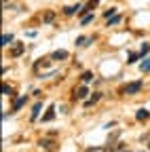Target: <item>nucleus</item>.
<instances>
[{
    "label": "nucleus",
    "instance_id": "nucleus-1",
    "mask_svg": "<svg viewBox=\"0 0 150 152\" xmlns=\"http://www.w3.org/2000/svg\"><path fill=\"white\" fill-rule=\"evenodd\" d=\"M142 91V80H135V83H129L121 93H127V95H135V93H140Z\"/></svg>",
    "mask_w": 150,
    "mask_h": 152
},
{
    "label": "nucleus",
    "instance_id": "nucleus-2",
    "mask_svg": "<svg viewBox=\"0 0 150 152\" xmlns=\"http://www.w3.org/2000/svg\"><path fill=\"white\" fill-rule=\"evenodd\" d=\"M49 59H51V61H61V59H68V51H64V49L53 51V53L49 55Z\"/></svg>",
    "mask_w": 150,
    "mask_h": 152
},
{
    "label": "nucleus",
    "instance_id": "nucleus-3",
    "mask_svg": "<svg viewBox=\"0 0 150 152\" xmlns=\"http://www.w3.org/2000/svg\"><path fill=\"white\" fill-rule=\"evenodd\" d=\"M23 51H26V45L23 42H15L11 47V57H19V55H23Z\"/></svg>",
    "mask_w": 150,
    "mask_h": 152
},
{
    "label": "nucleus",
    "instance_id": "nucleus-4",
    "mask_svg": "<svg viewBox=\"0 0 150 152\" xmlns=\"http://www.w3.org/2000/svg\"><path fill=\"white\" fill-rule=\"evenodd\" d=\"M93 40H95L93 36H78V38H76V47H80V49H83V47H89Z\"/></svg>",
    "mask_w": 150,
    "mask_h": 152
},
{
    "label": "nucleus",
    "instance_id": "nucleus-5",
    "mask_svg": "<svg viewBox=\"0 0 150 152\" xmlns=\"http://www.w3.org/2000/svg\"><path fill=\"white\" fill-rule=\"evenodd\" d=\"M87 95H89V89L83 85V87H78L74 91V99H87Z\"/></svg>",
    "mask_w": 150,
    "mask_h": 152
},
{
    "label": "nucleus",
    "instance_id": "nucleus-6",
    "mask_svg": "<svg viewBox=\"0 0 150 152\" xmlns=\"http://www.w3.org/2000/svg\"><path fill=\"white\" fill-rule=\"evenodd\" d=\"M40 148L42 150H53L55 148V142L53 140H40Z\"/></svg>",
    "mask_w": 150,
    "mask_h": 152
},
{
    "label": "nucleus",
    "instance_id": "nucleus-7",
    "mask_svg": "<svg viewBox=\"0 0 150 152\" xmlns=\"http://www.w3.org/2000/svg\"><path fill=\"white\" fill-rule=\"evenodd\" d=\"M55 118V108H49L47 112H45V116H42V123H49V121H53Z\"/></svg>",
    "mask_w": 150,
    "mask_h": 152
},
{
    "label": "nucleus",
    "instance_id": "nucleus-8",
    "mask_svg": "<svg viewBox=\"0 0 150 152\" xmlns=\"http://www.w3.org/2000/svg\"><path fill=\"white\" fill-rule=\"evenodd\" d=\"M100 99H102V93H93L91 97L85 102V106H93V104H95V102H100Z\"/></svg>",
    "mask_w": 150,
    "mask_h": 152
},
{
    "label": "nucleus",
    "instance_id": "nucleus-9",
    "mask_svg": "<svg viewBox=\"0 0 150 152\" xmlns=\"http://www.w3.org/2000/svg\"><path fill=\"white\" fill-rule=\"evenodd\" d=\"M148 116H150V112H148V110H144V108L135 112V118H138V121H146Z\"/></svg>",
    "mask_w": 150,
    "mask_h": 152
},
{
    "label": "nucleus",
    "instance_id": "nucleus-10",
    "mask_svg": "<svg viewBox=\"0 0 150 152\" xmlns=\"http://www.w3.org/2000/svg\"><path fill=\"white\" fill-rule=\"evenodd\" d=\"M2 45H4V47L15 45V38H13V34H4V36H2Z\"/></svg>",
    "mask_w": 150,
    "mask_h": 152
},
{
    "label": "nucleus",
    "instance_id": "nucleus-11",
    "mask_svg": "<svg viewBox=\"0 0 150 152\" xmlns=\"http://www.w3.org/2000/svg\"><path fill=\"white\" fill-rule=\"evenodd\" d=\"M40 110H42V104H40V102H38V104H34V108H32V118H38Z\"/></svg>",
    "mask_w": 150,
    "mask_h": 152
},
{
    "label": "nucleus",
    "instance_id": "nucleus-12",
    "mask_svg": "<svg viewBox=\"0 0 150 152\" xmlns=\"http://www.w3.org/2000/svg\"><path fill=\"white\" fill-rule=\"evenodd\" d=\"M26 102H28V97H19V99L15 102V106H13V110H11V112H17V110H19V108H21Z\"/></svg>",
    "mask_w": 150,
    "mask_h": 152
},
{
    "label": "nucleus",
    "instance_id": "nucleus-13",
    "mask_svg": "<svg viewBox=\"0 0 150 152\" xmlns=\"http://www.w3.org/2000/svg\"><path fill=\"white\" fill-rule=\"evenodd\" d=\"M87 152H114V150H112V144H110L108 148H87Z\"/></svg>",
    "mask_w": 150,
    "mask_h": 152
},
{
    "label": "nucleus",
    "instance_id": "nucleus-14",
    "mask_svg": "<svg viewBox=\"0 0 150 152\" xmlns=\"http://www.w3.org/2000/svg\"><path fill=\"white\" fill-rule=\"evenodd\" d=\"M140 59V53H129V57H127V64H135Z\"/></svg>",
    "mask_w": 150,
    "mask_h": 152
},
{
    "label": "nucleus",
    "instance_id": "nucleus-15",
    "mask_svg": "<svg viewBox=\"0 0 150 152\" xmlns=\"http://www.w3.org/2000/svg\"><path fill=\"white\" fill-rule=\"evenodd\" d=\"M121 19H123L121 15H114V17H110V19H108V26H116V23H121Z\"/></svg>",
    "mask_w": 150,
    "mask_h": 152
},
{
    "label": "nucleus",
    "instance_id": "nucleus-16",
    "mask_svg": "<svg viewBox=\"0 0 150 152\" xmlns=\"http://www.w3.org/2000/svg\"><path fill=\"white\" fill-rule=\"evenodd\" d=\"M80 9H83V7H66V9H64V13H66V15H74V13L80 11Z\"/></svg>",
    "mask_w": 150,
    "mask_h": 152
},
{
    "label": "nucleus",
    "instance_id": "nucleus-17",
    "mask_svg": "<svg viewBox=\"0 0 150 152\" xmlns=\"http://www.w3.org/2000/svg\"><path fill=\"white\" fill-rule=\"evenodd\" d=\"M140 70H142V72H150V57H148V59H144V61H142Z\"/></svg>",
    "mask_w": 150,
    "mask_h": 152
},
{
    "label": "nucleus",
    "instance_id": "nucleus-18",
    "mask_svg": "<svg viewBox=\"0 0 150 152\" xmlns=\"http://www.w3.org/2000/svg\"><path fill=\"white\" fill-rule=\"evenodd\" d=\"M93 19H95V17H93V15H89V13H87V15L83 17V21H80V23H83V26H87V23H91V21H93Z\"/></svg>",
    "mask_w": 150,
    "mask_h": 152
},
{
    "label": "nucleus",
    "instance_id": "nucleus-19",
    "mask_svg": "<svg viewBox=\"0 0 150 152\" xmlns=\"http://www.w3.org/2000/svg\"><path fill=\"white\" fill-rule=\"evenodd\" d=\"M114 13H116V9L112 7V9H108V11L104 13V17H106V19H110V17H114Z\"/></svg>",
    "mask_w": 150,
    "mask_h": 152
},
{
    "label": "nucleus",
    "instance_id": "nucleus-20",
    "mask_svg": "<svg viewBox=\"0 0 150 152\" xmlns=\"http://www.w3.org/2000/svg\"><path fill=\"white\" fill-rule=\"evenodd\" d=\"M53 19H55V13H51V11H49V13L45 15V23H51Z\"/></svg>",
    "mask_w": 150,
    "mask_h": 152
},
{
    "label": "nucleus",
    "instance_id": "nucleus-21",
    "mask_svg": "<svg viewBox=\"0 0 150 152\" xmlns=\"http://www.w3.org/2000/svg\"><path fill=\"white\" fill-rule=\"evenodd\" d=\"M89 80H93V74L91 72H85L83 74V83H89Z\"/></svg>",
    "mask_w": 150,
    "mask_h": 152
},
{
    "label": "nucleus",
    "instance_id": "nucleus-22",
    "mask_svg": "<svg viewBox=\"0 0 150 152\" xmlns=\"http://www.w3.org/2000/svg\"><path fill=\"white\" fill-rule=\"evenodd\" d=\"M146 53H150V45H148V42L142 45V55H146Z\"/></svg>",
    "mask_w": 150,
    "mask_h": 152
},
{
    "label": "nucleus",
    "instance_id": "nucleus-23",
    "mask_svg": "<svg viewBox=\"0 0 150 152\" xmlns=\"http://www.w3.org/2000/svg\"><path fill=\"white\" fill-rule=\"evenodd\" d=\"M148 148H150V144H148Z\"/></svg>",
    "mask_w": 150,
    "mask_h": 152
}]
</instances>
